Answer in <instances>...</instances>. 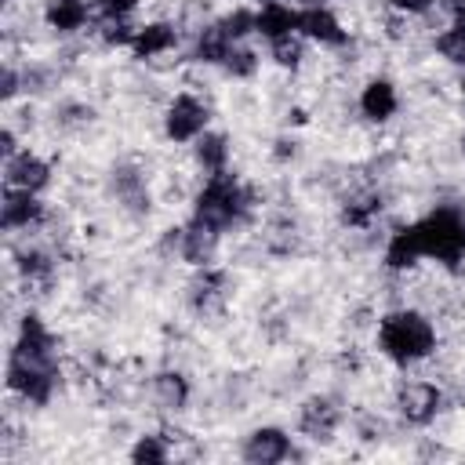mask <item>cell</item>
<instances>
[{"instance_id": "obj_1", "label": "cell", "mask_w": 465, "mask_h": 465, "mask_svg": "<svg viewBox=\"0 0 465 465\" xmlns=\"http://www.w3.org/2000/svg\"><path fill=\"white\" fill-rule=\"evenodd\" d=\"M4 385H7V396L22 400L25 407H47L62 389L58 334L33 309H25L15 327V341L7 349V367H4Z\"/></svg>"}, {"instance_id": "obj_2", "label": "cell", "mask_w": 465, "mask_h": 465, "mask_svg": "<svg viewBox=\"0 0 465 465\" xmlns=\"http://www.w3.org/2000/svg\"><path fill=\"white\" fill-rule=\"evenodd\" d=\"M374 349L400 371L421 367L440 349V327L418 305H392L374 320Z\"/></svg>"}, {"instance_id": "obj_3", "label": "cell", "mask_w": 465, "mask_h": 465, "mask_svg": "<svg viewBox=\"0 0 465 465\" xmlns=\"http://www.w3.org/2000/svg\"><path fill=\"white\" fill-rule=\"evenodd\" d=\"M254 207H258V193L232 167L222 174L200 178L196 189L189 193V218H196L218 232H232V229L247 225Z\"/></svg>"}, {"instance_id": "obj_4", "label": "cell", "mask_w": 465, "mask_h": 465, "mask_svg": "<svg viewBox=\"0 0 465 465\" xmlns=\"http://www.w3.org/2000/svg\"><path fill=\"white\" fill-rule=\"evenodd\" d=\"M418 262H436L440 269L461 272L465 269V207L461 203H436L414 222H403Z\"/></svg>"}, {"instance_id": "obj_5", "label": "cell", "mask_w": 465, "mask_h": 465, "mask_svg": "<svg viewBox=\"0 0 465 465\" xmlns=\"http://www.w3.org/2000/svg\"><path fill=\"white\" fill-rule=\"evenodd\" d=\"M214 113H211V102L189 87L174 91L163 109H160V134L171 142V145H193L207 127H211Z\"/></svg>"}, {"instance_id": "obj_6", "label": "cell", "mask_w": 465, "mask_h": 465, "mask_svg": "<svg viewBox=\"0 0 465 465\" xmlns=\"http://www.w3.org/2000/svg\"><path fill=\"white\" fill-rule=\"evenodd\" d=\"M392 411L411 429H429L447 411V389L432 378H403L392 389Z\"/></svg>"}, {"instance_id": "obj_7", "label": "cell", "mask_w": 465, "mask_h": 465, "mask_svg": "<svg viewBox=\"0 0 465 465\" xmlns=\"http://www.w3.org/2000/svg\"><path fill=\"white\" fill-rule=\"evenodd\" d=\"M341 421H345V407L327 392L305 396L294 411V432L309 443H331L338 436Z\"/></svg>"}, {"instance_id": "obj_8", "label": "cell", "mask_w": 465, "mask_h": 465, "mask_svg": "<svg viewBox=\"0 0 465 465\" xmlns=\"http://www.w3.org/2000/svg\"><path fill=\"white\" fill-rule=\"evenodd\" d=\"M51 222V211L44 203V196L36 193H22V189H7L4 185V200H0V229L7 236H33Z\"/></svg>"}, {"instance_id": "obj_9", "label": "cell", "mask_w": 465, "mask_h": 465, "mask_svg": "<svg viewBox=\"0 0 465 465\" xmlns=\"http://www.w3.org/2000/svg\"><path fill=\"white\" fill-rule=\"evenodd\" d=\"M298 33L323 51H349L352 47V29L341 22V15L331 4L298 7Z\"/></svg>"}, {"instance_id": "obj_10", "label": "cell", "mask_w": 465, "mask_h": 465, "mask_svg": "<svg viewBox=\"0 0 465 465\" xmlns=\"http://www.w3.org/2000/svg\"><path fill=\"white\" fill-rule=\"evenodd\" d=\"M222 236H225V232H218V229H211V225H203V222L189 218L185 225H174L167 240H171L174 254H178L189 269H207V265H214V262H218Z\"/></svg>"}, {"instance_id": "obj_11", "label": "cell", "mask_w": 465, "mask_h": 465, "mask_svg": "<svg viewBox=\"0 0 465 465\" xmlns=\"http://www.w3.org/2000/svg\"><path fill=\"white\" fill-rule=\"evenodd\" d=\"M400 109H403V98H400V84L392 76L374 73V76H367L360 84V91H356V113L367 124L385 127V124H392L400 116Z\"/></svg>"}, {"instance_id": "obj_12", "label": "cell", "mask_w": 465, "mask_h": 465, "mask_svg": "<svg viewBox=\"0 0 465 465\" xmlns=\"http://www.w3.org/2000/svg\"><path fill=\"white\" fill-rule=\"evenodd\" d=\"M240 458L247 465H280L287 458H294V436L283 425H254L240 436Z\"/></svg>"}, {"instance_id": "obj_13", "label": "cell", "mask_w": 465, "mask_h": 465, "mask_svg": "<svg viewBox=\"0 0 465 465\" xmlns=\"http://www.w3.org/2000/svg\"><path fill=\"white\" fill-rule=\"evenodd\" d=\"M51 182H54V163L44 153L22 145L15 156H4V185L7 189H22V193L40 196L51 189Z\"/></svg>"}, {"instance_id": "obj_14", "label": "cell", "mask_w": 465, "mask_h": 465, "mask_svg": "<svg viewBox=\"0 0 465 465\" xmlns=\"http://www.w3.org/2000/svg\"><path fill=\"white\" fill-rule=\"evenodd\" d=\"M178 47H182V22H174V18H149V22H138V33H134L127 51H131L134 62L149 65V62H156V58H163V54H171Z\"/></svg>"}, {"instance_id": "obj_15", "label": "cell", "mask_w": 465, "mask_h": 465, "mask_svg": "<svg viewBox=\"0 0 465 465\" xmlns=\"http://www.w3.org/2000/svg\"><path fill=\"white\" fill-rule=\"evenodd\" d=\"M40 22L58 36H76L84 29H94L98 11H94V0H44Z\"/></svg>"}, {"instance_id": "obj_16", "label": "cell", "mask_w": 465, "mask_h": 465, "mask_svg": "<svg viewBox=\"0 0 465 465\" xmlns=\"http://www.w3.org/2000/svg\"><path fill=\"white\" fill-rule=\"evenodd\" d=\"M229 298V276L225 269L218 265H207V269H193V280L185 283V302L196 316H211L225 305Z\"/></svg>"}, {"instance_id": "obj_17", "label": "cell", "mask_w": 465, "mask_h": 465, "mask_svg": "<svg viewBox=\"0 0 465 465\" xmlns=\"http://www.w3.org/2000/svg\"><path fill=\"white\" fill-rule=\"evenodd\" d=\"M189 160H193V171H196L200 178L229 171V163H232V138H229V131L207 127V131L189 145Z\"/></svg>"}, {"instance_id": "obj_18", "label": "cell", "mask_w": 465, "mask_h": 465, "mask_svg": "<svg viewBox=\"0 0 465 465\" xmlns=\"http://www.w3.org/2000/svg\"><path fill=\"white\" fill-rule=\"evenodd\" d=\"M149 400L163 411V414H182L193 403V381L185 371L178 367H163L149 378Z\"/></svg>"}, {"instance_id": "obj_19", "label": "cell", "mask_w": 465, "mask_h": 465, "mask_svg": "<svg viewBox=\"0 0 465 465\" xmlns=\"http://www.w3.org/2000/svg\"><path fill=\"white\" fill-rule=\"evenodd\" d=\"M229 47H232V40H229V36L222 33V25L211 18V22H203V25L189 36V62H193V65H203V69H222Z\"/></svg>"}, {"instance_id": "obj_20", "label": "cell", "mask_w": 465, "mask_h": 465, "mask_svg": "<svg viewBox=\"0 0 465 465\" xmlns=\"http://www.w3.org/2000/svg\"><path fill=\"white\" fill-rule=\"evenodd\" d=\"M287 33H298V4L294 0H272V4L254 7V36L276 40Z\"/></svg>"}, {"instance_id": "obj_21", "label": "cell", "mask_w": 465, "mask_h": 465, "mask_svg": "<svg viewBox=\"0 0 465 465\" xmlns=\"http://www.w3.org/2000/svg\"><path fill=\"white\" fill-rule=\"evenodd\" d=\"M381 193L378 189H363V193H352L341 200V225L345 229H356V232H367L378 218H381Z\"/></svg>"}, {"instance_id": "obj_22", "label": "cell", "mask_w": 465, "mask_h": 465, "mask_svg": "<svg viewBox=\"0 0 465 465\" xmlns=\"http://www.w3.org/2000/svg\"><path fill=\"white\" fill-rule=\"evenodd\" d=\"M127 458L134 465H163L174 458V440L167 429H153V432H138L127 447Z\"/></svg>"}, {"instance_id": "obj_23", "label": "cell", "mask_w": 465, "mask_h": 465, "mask_svg": "<svg viewBox=\"0 0 465 465\" xmlns=\"http://www.w3.org/2000/svg\"><path fill=\"white\" fill-rule=\"evenodd\" d=\"M265 54L276 69L283 73H302L305 62H309V40L302 33H287V36H276V40H265Z\"/></svg>"}, {"instance_id": "obj_24", "label": "cell", "mask_w": 465, "mask_h": 465, "mask_svg": "<svg viewBox=\"0 0 465 465\" xmlns=\"http://www.w3.org/2000/svg\"><path fill=\"white\" fill-rule=\"evenodd\" d=\"M258 69H262V54L251 47V40L247 44H232L229 54H225V62H222V73L229 80H254Z\"/></svg>"}, {"instance_id": "obj_25", "label": "cell", "mask_w": 465, "mask_h": 465, "mask_svg": "<svg viewBox=\"0 0 465 465\" xmlns=\"http://www.w3.org/2000/svg\"><path fill=\"white\" fill-rule=\"evenodd\" d=\"M214 22L222 25V33H225L232 44H247V40L254 36V7H247V4L225 7L222 15H214Z\"/></svg>"}, {"instance_id": "obj_26", "label": "cell", "mask_w": 465, "mask_h": 465, "mask_svg": "<svg viewBox=\"0 0 465 465\" xmlns=\"http://www.w3.org/2000/svg\"><path fill=\"white\" fill-rule=\"evenodd\" d=\"M429 47H432V54H440V62H447L454 69H465V33L461 29L440 25V33H432Z\"/></svg>"}, {"instance_id": "obj_27", "label": "cell", "mask_w": 465, "mask_h": 465, "mask_svg": "<svg viewBox=\"0 0 465 465\" xmlns=\"http://www.w3.org/2000/svg\"><path fill=\"white\" fill-rule=\"evenodd\" d=\"M134 33H138V22H131V18H98L94 22V36L102 47H124L127 51Z\"/></svg>"}, {"instance_id": "obj_28", "label": "cell", "mask_w": 465, "mask_h": 465, "mask_svg": "<svg viewBox=\"0 0 465 465\" xmlns=\"http://www.w3.org/2000/svg\"><path fill=\"white\" fill-rule=\"evenodd\" d=\"M25 91V73L15 65V58L4 62V73H0V98L4 105H15V98Z\"/></svg>"}, {"instance_id": "obj_29", "label": "cell", "mask_w": 465, "mask_h": 465, "mask_svg": "<svg viewBox=\"0 0 465 465\" xmlns=\"http://www.w3.org/2000/svg\"><path fill=\"white\" fill-rule=\"evenodd\" d=\"M385 11L403 15L411 22H421V18H429L436 11V0H385Z\"/></svg>"}, {"instance_id": "obj_30", "label": "cell", "mask_w": 465, "mask_h": 465, "mask_svg": "<svg viewBox=\"0 0 465 465\" xmlns=\"http://www.w3.org/2000/svg\"><path fill=\"white\" fill-rule=\"evenodd\" d=\"M142 4L145 0H94V11H98V18H134V11Z\"/></svg>"}, {"instance_id": "obj_31", "label": "cell", "mask_w": 465, "mask_h": 465, "mask_svg": "<svg viewBox=\"0 0 465 465\" xmlns=\"http://www.w3.org/2000/svg\"><path fill=\"white\" fill-rule=\"evenodd\" d=\"M22 149V142H18V131H15V124L7 120L4 124V131H0V156H15Z\"/></svg>"}, {"instance_id": "obj_32", "label": "cell", "mask_w": 465, "mask_h": 465, "mask_svg": "<svg viewBox=\"0 0 465 465\" xmlns=\"http://www.w3.org/2000/svg\"><path fill=\"white\" fill-rule=\"evenodd\" d=\"M272 156H276L280 163H287V160H294V156H298V142H294L291 134H283V138H276V142H272Z\"/></svg>"}, {"instance_id": "obj_33", "label": "cell", "mask_w": 465, "mask_h": 465, "mask_svg": "<svg viewBox=\"0 0 465 465\" xmlns=\"http://www.w3.org/2000/svg\"><path fill=\"white\" fill-rule=\"evenodd\" d=\"M447 25H454V29H461V33H465V0L447 15Z\"/></svg>"}, {"instance_id": "obj_34", "label": "cell", "mask_w": 465, "mask_h": 465, "mask_svg": "<svg viewBox=\"0 0 465 465\" xmlns=\"http://www.w3.org/2000/svg\"><path fill=\"white\" fill-rule=\"evenodd\" d=\"M458 153H461V160H465V131H461V138H458Z\"/></svg>"}, {"instance_id": "obj_35", "label": "cell", "mask_w": 465, "mask_h": 465, "mask_svg": "<svg viewBox=\"0 0 465 465\" xmlns=\"http://www.w3.org/2000/svg\"><path fill=\"white\" fill-rule=\"evenodd\" d=\"M458 91H461V98H465V69H461V76H458Z\"/></svg>"}, {"instance_id": "obj_36", "label": "cell", "mask_w": 465, "mask_h": 465, "mask_svg": "<svg viewBox=\"0 0 465 465\" xmlns=\"http://www.w3.org/2000/svg\"><path fill=\"white\" fill-rule=\"evenodd\" d=\"M251 4H254V7H258V4H272V0H251Z\"/></svg>"}]
</instances>
